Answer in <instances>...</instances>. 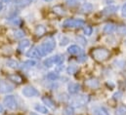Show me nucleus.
I'll return each mask as SVG.
<instances>
[{
    "mask_svg": "<svg viewBox=\"0 0 126 115\" xmlns=\"http://www.w3.org/2000/svg\"><path fill=\"white\" fill-rule=\"evenodd\" d=\"M55 46H56V43H55V40L53 38H47L45 42H43L41 45L37 46V50L39 52V55L40 57H44L50 53L53 52V50L55 49Z\"/></svg>",
    "mask_w": 126,
    "mask_h": 115,
    "instance_id": "1",
    "label": "nucleus"
},
{
    "mask_svg": "<svg viewBox=\"0 0 126 115\" xmlns=\"http://www.w3.org/2000/svg\"><path fill=\"white\" fill-rule=\"evenodd\" d=\"M91 57L98 62H103L110 58V51L106 48H95L91 52Z\"/></svg>",
    "mask_w": 126,
    "mask_h": 115,
    "instance_id": "2",
    "label": "nucleus"
},
{
    "mask_svg": "<svg viewBox=\"0 0 126 115\" xmlns=\"http://www.w3.org/2000/svg\"><path fill=\"white\" fill-rule=\"evenodd\" d=\"M85 22L80 19H67L63 23V28L66 29H76V28H81L84 27Z\"/></svg>",
    "mask_w": 126,
    "mask_h": 115,
    "instance_id": "3",
    "label": "nucleus"
},
{
    "mask_svg": "<svg viewBox=\"0 0 126 115\" xmlns=\"http://www.w3.org/2000/svg\"><path fill=\"white\" fill-rule=\"evenodd\" d=\"M4 104L7 108L11 109V110H15L17 107H18V103H17V101L15 99L14 96H7L5 99H4Z\"/></svg>",
    "mask_w": 126,
    "mask_h": 115,
    "instance_id": "4",
    "label": "nucleus"
},
{
    "mask_svg": "<svg viewBox=\"0 0 126 115\" xmlns=\"http://www.w3.org/2000/svg\"><path fill=\"white\" fill-rule=\"evenodd\" d=\"M23 95L27 98H33L36 96H39V92L32 86H27L23 89Z\"/></svg>",
    "mask_w": 126,
    "mask_h": 115,
    "instance_id": "5",
    "label": "nucleus"
},
{
    "mask_svg": "<svg viewBox=\"0 0 126 115\" xmlns=\"http://www.w3.org/2000/svg\"><path fill=\"white\" fill-rule=\"evenodd\" d=\"M14 90V86L12 84H10L7 81L4 80H0V93L1 94H7L10 93Z\"/></svg>",
    "mask_w": 126,
    "mask_h": 115,
    "instance_id": "6",
    "label": "nucleus"
},
{
    "mask_svg": "<svg viewBox=\"0 0 126 115\" xmlns=\"http://www.w3.org/2000/svg\"><path fill=\"white\" fill-rule=\"evenodd\" d=\"M85 86L90 89H97L100 87V81L98 78H95V77L89 78L85 81Z\"/></svg>",
    "mask_w": 126,
    "mask_h": 115,
    "instance_id": "7",
    "label": "nucleus"
},
{
    "mask_svg": "<svg viewBox=\"0 0 126 115\" xmlns=\"http://www.w3.org/2000/svg\"><path fill=\"white\" fill-rule=\"evenodd\" d=\"M87 101H88V98H87L86 96H78V97H76V98L72 101V103L75 104L76 106H82V105H84Z\"/></svg>",
    "mask_w": 126,
    "mask_h": 115,
    "instance_id": "8",
    "label": "nucleus"
},
{
    "mask_svg": "<svg viewBox=\"0 0 126 115\" xmlns=\"http://www.w3.org/2000/svg\"><path fill=\"white\" fill-rule=\"evenodd\" d=\"M68 53L70 55H74V56H78V55H81L82 54V50L80 47H78L77 45H71L69 48H68Z\"/></svg>",
    "mask_w": 126,
    "mask_h": 115,
    "instance_id": "9",
    "label": "nucleus"
},
{
    "mask_svg": "<svg viewBox=\"0 0 126 115\" xmlns=\"http://www.w3.org/2000/svg\"><path fill=\"white\" fill-rule=\"evenodd\" d=\"M8 79H9L10 81L16 83V84H21V83L24 81V80H23V77H22L20 74H16V73L8 75Z\"/></svg>",
    "mask_w": 126,
    "mask_h": 115,
    "instance_id": "10",
    "label": "nucleus"
},
{
    "mask_svg": "<svg viewBox=\"0 0 126 115\" xmlns=\"http://www.w3.org/2000/svg\"><path fill=\"white\" fill-rule=\"evenodd\" d=\"M80 89H81V87L79 84H76V83H70V84H68V86H67V90H68V92H69V94H77L79 91H80Z\"/></svg>",
    "mask_w": 126,
    "mask_h": 115,
    "instance_id": "11",
    "label": "nucleus"
},
{
    "mask_svg": "<svg viewBox=\"0 0 126 115\" xmlns=\"http://www.w3.org/2000/svg\"><path fill=\"white\" fill-rule=\"evenodd\" d=\"M46 28L44 27V26H42V25H39V26H37L35 29H34V33H35V35L37 36V37H42L45 33H46Z\"/></svg>",
    "mask_w": 126,
    "mask_h": 115,
    "instance_id": "12",
    "label": "nucleus"
},
{
    "mask_svg": "<svg viewBox=\"0 0 126 115\" xmlns=\"http://www.w3.org/2000/svg\"><path fill=\"white\" fill-rule=\"evenodd\" d=\"M53 12L56 14V15H58V16H60V17H63L65 15V10H64V8H63V6H61V5H56V6H54L53 7Z\"/></svg>",
    "mask_w": 126,
    "mask_h": 115,
    "instance_id": "13",
    "label": "nucleus"
},
{
    "mask_svg": "<svg viewBox=\"0 0 126 115\" xmlns=\"http://www.w3.org/2000/svg\"><path fill=\"white\" fill-rule=\"evenodd\" d=\"M115 29H116L115 25L112 24V23H110V24H107V25L104 27L103 31H104V33H106V34H110V33H112Z\"/></svg>",
    "mask_w": 126,
    "mask_h": 115,
    "instance_id": "14",
    "label": "nucleus"
},
{
    "mask_svg": "<svg viewBox=\"0 0 126 115\" xmlns=\"http://www.w3.org/2000/svg\"><path fill=\"white\" fill-rule=\"evenodd\" d=\"M117 8L115 6H112V5H110L109 7L105 8L104 11H103V14L106 15V16H110V15H113L115 12H116Z\"/></svg>",
    "mask_w": 126,
    "mask_h": 115,
    "instance_id": "15",
    "label": "nucleus"
},
{
    "mask_svg": "<svg viewBox=\"0 0 126 115\" xmlns=\"http://www.w3.org/2000/svg\"><path fill=\"white\" fill-rule=\"evenodd\" d=\"M27 56L29 58H40L39 52H38V50H37L36 47L32 48V49L27 53Z\"/></svg>",
    "mask_w": 126,
    "mask_h": 115,
    "instance_id": "16",
    "label": "nucleus"
},
{
    "mask_svg": "<svg viewBox=\"0 0 126 115\" xmlns=\"http://www.w3.org/2000/svg\"><path fill=\"white\" fill-rule=\"evenodd\" d=\"M30 45H31V41H30L29 39H24V40H22V41L20 42L18 49H19L21 52H23V51H24L26 48H28Z\"/></svg>",
    "mask_w": 126,
    "mask_h": 115,
    "instance_id": "17",
    "label": "nucleus"
},
{
    "mask_svg": "<svg viewBox=\"0 0 126 115\" xmlns=\"http://www.w3.org/2000/svg\"><path fill=\"white\" fill-rule=\"evenodd\" d=\"M94 115H109L108 111L104 107H95L93 109Z\"/></svg>",
    "mask_w": 126,
    "mask_h": 115,
    "instance_id": "18",
    "label": "nucleus"
},
{
    "mask_svg": "<svg viewBox=\"0 0 126 115\" xmlns=\"http://www.w3.org/2000/svg\"><path fill=\"white\" fill-rule=\"evenodd\" d=\"M115 115H126V105L122 104L115 109Z\"/></svg>",
    "mask_w": 126,
    "mask_h": 115,
    "instance_id": "19",
    "label": "nucleus"
},
{
    "mask_svg": "<svg viewBox=\"0 0 126 115\" xmlns=\"http://www.w3.org/2000/svg\"><path fill=\"white\" fill-rule=\"evenodd\" d=\"M22 65H23V68H31V67H33L34 65H36V61L30 59V60L25 61Z\"/></svg>",
    "mask_w": 126,
    "mask_h": 115,
    "instance_id": "20",
    "label": "nucleus"
},
{
    "mask_svg": "<svg viewBox=\"0 0 126 115\" xmlns=\"http://www.w3.org/2000/svg\"><path fill=\"white\" fill-rule=\"evenodd\" d=\"M92 9H93V6H92V4H90V3H85V4L81 7V11H82L83 13H89V12L92 11Z\"/></svg>",
    "mask_w": 126,
    "mask_h": 115,
    "instance_id": "21",
    "label": "nucleus"
},
{
    "mask_svg": "<svg viewBox=\"0 0 126 115\" xmlns=\"http://www.w3.org/2000/svg\"><path fill=\"white\" fill-rule=\"evenodd\" d=\"M34 108H35V110H36L37 112H40V113H42V114H47V113H48V109H47L45 106H43V105L36 104Z\"/></svg>",
    "mask_w": 126,
    "mask_h": 115,
    "instance_id": "22",
    "label": "nucleus"
},
{
    "mask_svg": "<svg viewBox=\"0 0 126 115\" xmlns=\"http://www.w3.org/2000/svg\"><path fill=\"white\" fill-rule=\"evenodd\" d=\"M63 115H73L74 114V109L72 106L70 105H67L63 108Z\"/></svg>",
    "mask_w": 126,
    "mask_h": 115,
    "instance_id": "23",
    "label": "nucleus"
},
{
    "mask_svg": "<svg viewBox=\"0 0 126 115\" xmlns=\"http://www.w3.org/2000/svg\"><path fill=\"white\" fill-rule=\"evenodd\" d=\"M14 37L16 39H22V38L25 37V32L21 29H18L16 31H14Z\"/></svg>",
    "mask_w": 126,
    "mask_h": 115,
    "instance_id": "24",
    "label": "nucleus"
},
{
    "mask_svg": "<svg viewBox=\"0 0 126 115\" xmlns=\"http://www.w3.org/2000/svg\"><path fill=\"white\" fill-rule=\"evenodd\" d=\"M52 58H53L54 63H56V64H61V63H63V57L61 56V55H56V56L52 57Z\"/></svg>",
    "mask_w": 126,
    "mask_h": 115,
    "instance_id": "25",
    "label": "nucleus"
},
{
    "mask_svg": "<svg viewBox=\"0 0 126 115\" xmlns=\"http://www.w3.org/2000/svg\"><path fill=\"white\" fill-rule=\"evenodd\" d=\"M6 63H7V65H8L9 67H11V68H17V67L19 66V62L16 61V60H14V59H8Z\"/></svg>",
    "mask_w": 126,
    "mask_h": 115,
    "instance_id": "26",
    "label": "nucleus"
},
{
    "mask_svg": "<svg viewBox=\"0 0 126 115\" xmlns=\"http://www.w3.org/2000/svg\"><path fill=\"white\" fill-rule=\"evenodd\" d=\"M42 101H43V102H44L45 104H47L49 107H53V106H54V102H53V101H52L50 98L44 97V98H42Z\"/></svg>",
    "mask_w": 126,
    "mask_h": 115,
    "instance_id": "27",
    "label": "nucleus"
},
{
    "mask_svg": "<svg viewBox=\"0 0 126 115\" xmlns=\"http://www.w3.org/2000/svg\"><path fill=\"white\" fill-rule=\"evenodd\" d=\"M116 32L119 35H126V26H119L116 28Z\"/></svg>",
    "mask_w": 126,
    "mask_h": 115,
    "instance_id": "28",
    "label": "nucleus"
},
{
    "mask_svg": "<svg viewBox=\"0 0 126 115\" xmlns=\"http://www.w3.org/2000/svg\"><path fill=\"white\" fill-rule=\"evenodd\" d=\"M47 78L51 81H55L57 79H59V75L58 73H55V72H50L48 75H47Z\"/></svg>",
    "mask_w": 126,
    "mask_h": 115,
    "instance_id": "29",
    "label": "nucleus"
},
{
    "mask_svg": "<svg viewBox=\"0 0 126 115\" xmlns=\"http://www.w3.org/2000/svg\"><path fill=\"white\" fill-rule=\"evenodd\" d=\"M44 65L46 66V67H51L52 65H54V61H53V58H48L47 59H45L44 60Z\"/></svg>",
    "mask_w": 126,
    "mask_h": 115,
    "instance_id": "30",
    "label": "nucleus"
},
{
    "mask_svg": "<svg viewBox=\"0 0 126 115\" xmlns=\"http://www.w3.org/2000/svg\"><path fill=\"white\" fill-rule=\"evenodd\" d=\"M92 31H93V29H92V28H91L90 26L84 27V33H85L86 35H91V34H92Z\"/></svg>",
    "mask_w": 126,
    "mask_h": 115,
    "instance_id": "31",
    "label": "nucleus"
},
{
    "mask_svg": "<svg viewBox=\"0 0 126 115\" xmlns=\"http://www.w3.org/2000/svg\"><path fill=\"white\" fill-rule=\"evenodd\" d=\"M75 71H76V67H74V66H69L67 68V73H69V74H73V73H75Z\"/></svg>",
    "mask_w": 126,
    "mask_h": 115,
    "instance_id": "32",
    "label": "nucleus"
},
{
    "mask_svg": "<svg viewBox=\"0 0 126 115\" xmlns=\"http://www.w3.org/2000/svg\"><path fill=\"white\" fill-rule=\"evenodd\" d=\"M121 96H122V94H121L120 92L115 93V94L113 95V99H114V100H118V99H120V98H121Z\"/></svg>",
    "mask_w": 126,
    "mask_h": 115,
    "instance_id": "33",
    "label": "nucleus"
},
{
    "mask_svg": "<svg viewBox=\"0 0 126 115\" xmlns=\"http://www.w3.org/2000/svg\"><path fill=\"white\" fill-rule=\"evenodd\" d=\"M1 1H2V3H4V4H10V3L16 2L17 0H1Z\"/></svg>",
    "mask_w": 126,
    "mask_h": 115,
    "instance_id": "34",
    "label": "nucleus"
},
{
    "mask_svg": "<svg viewBox=\"0 0 126 115\" xmlns=\"http://www.w3.org/2000/svg\"><path fill=\"white\" fill-rule=\"evenodd\" d=\"M121 14H122L123 17H126V4L123 5V7H122V9H121Z\"/></svg>",
    "mask_w": 126,
    "mask_h": 115,
    "instance_id": "35",
    "label": "nucleus"
},
{
    "mask_svg": "<svg viewBox=\"0 0 126 115\" xmlns=\"http://www.w3.org/2000/svg\"><path fill=\"white\" fill-rule=\"evenodd\" d=\"M4 112V107H3V105L0 103V113H3Z\"/></svg>",
    "mask_w": 126,
    "mask_h": 115,
    "instance_id": "36",
    "label": "nucleus"
},
{
    "mask_svg": "<svg viewBox=\"0 0 126 115\" xmlns=\"http://www.w3.org/2000/svg\"><path fill=\"white\" fill-rule=\"evenodd\" d=\"M29 2H34V1H36V0H28Z\"/></svg>",
    "mask_w": 126,
    "mask_h": 115,
    "instance_id": "37",
    "label": "nucleus"
},
{
    "mask_svg": "<svg viewBox=\"0 0 126 115\" xmlns=\"http://www.w3.org/2000/svg\"><path fill=\"white\" fill-rule=\"evenodd\" d=\"M1 9H2V3L0 2V10H1Z\"/></svg>",
    "mask_w": 126,
    "mask_h": 115,
    "instance_id": "38",
    "label": "nucleus"
},
{
    "mask_svg": "<svg viewBox=\"0 0 126 115\" xmlns=\"http://www.w3.org/2000/svg\"><path fill=\"white\" fill-rule=\"evenodd\" d=\"M44 1H47V2H50V1H52V0H44Z\"/></svg>",
    "mask_w": 126,
    "mask_h": 115,
    "instance_id": "39",
    "label": "nucleus"
},
{
    "mask_svg": "<svg viewBox=\"0 0 126 115\" xmlns=\"http://www.w3.org/2000/svg\"><path fill=\"white\" fill-rule=\"evenodd\" d=\"M31 115H37V114H35V113H31Z\"/></svg>",
    "mask_w": 126,
    "mask_h": 115,
    "instance_id": "40",
    "label": "nucleus"
},
{
    "mask_svg": "<svg viewBox=\"0 0 126 115\" xmlns=\"http://www.w3.org/2000/svg\"><path fill=\"white\" fill-rule=\"evenodd\" d=\"M108 1H111V0H108Z\"/></svg>",
    "mask_w": 126,
    "mask_h": 115,
    "instance_id": "41",
    "label": "nucleus"
},
{
    "mask_svg": "<svg viewBox=\"0 0 126 115\" xmlns=\"http://www.w3.org/2000/svg\"><path fill=\"white\" fill-rule=\"evenodd\" d=\"M125 2H126V0H125Z\"/></svg>",
    "mask_w": 126,
    "mask_h": 115,
    "instance_id": "42",
    "label": "nucleus"
}]
</instances>
